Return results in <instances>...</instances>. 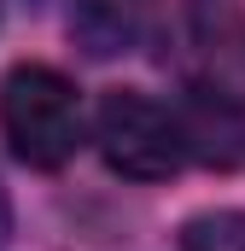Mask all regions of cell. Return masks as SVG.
<instances>
[{
    "instance_id": "6da1fadb",
    "label": "cell",
    "mask_w": 245,
    "mask_h": 251,
    "mask_svg": "<svg viewBox=\"0 0 245 251\" xmlns=\"http://www.w3.org/2000/svg\"><path fill=\"white\" fill-rule=\"evenodd\" d=\"M0 134L18 164L59 170L82 146V100L76 82L53 64H12L0 82Z\"/></svg>"
},
{
    "instance_id": "7a4b0ae2",
    "label": "cell",
    "mask_w": 245,
    "mask_h": 251,
    "mask_svg": "<svg viewBox=\"0 0 245 251\" xmlns=\"http://www.w3.org/2000/svg\"><path fill=\"white\" fill-rule=\"evenodd\" d=\"M94 146L128 181H170L187 164V140L170 105L146 100L140 88H111L94 111Z\"/></svg>"
},
{
    "instance_id": "3957f363",
    "label": "cell",
    "mask_w": 245,
    "mask_h": 251,
    "mask_svg": "<svg viewBox=\"0 0 245 251\" xmlns=\"http://www.w3.org/2000/svg\"><path fill=\"white\" fill-rule=\"evenodd\" d=\"M175 123H181V140L187 152L198 146L210 164H240L245 158V111L228 100V94H210V88H193V100H187L181 111H175Z\"/></svg>"
},
{
    "instance_id": "277c9868",
    "label": "cell",
    "mask_w": 245,
    "mask_h": 251,
    "mask_svg": "<svg viewBox=\"0 0 245 251\" xmlns=\"http://www.w3.org/2000/svg\"><path fill=\"white\" fill-rule=\"evenodd\" d=\"M152 24V0H70V35L94 59L128 53Z\"/></svg>"
},
{
    "instance_id": "5b68a950",
    "label": "cell",
    "mask_w": 245,
    "mask_h": 251,
    "mask_svg": "<svg viewBox=\"0 0 245 251\" xmlns=\"http://www.w3.org/2000/svg\"><path fill=\"white\" fill-rule=\"evenodd\" d=\"M181 251H245V210H204L181 228Z\"/></svg>"
},
{
    "instance_id": "8992f818",
    "label": "cell",
    "mask_w": 245,
    "mask_h": 251,
    "mask_svg": "<svg viewBox=\"0 0 245 251\" xmlns=\"http://www.w3.org/2000/svg\"><path fill=\"white\" fill-rule=\"evenodd\" d=\"M6 228H12V210H6V193H0V240H6Z\"/></svg>"
}]
</instances>
